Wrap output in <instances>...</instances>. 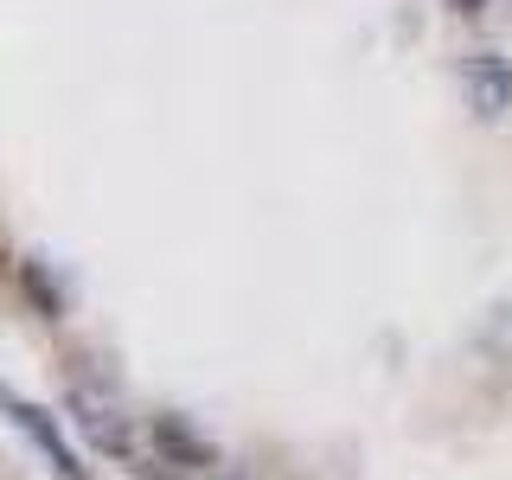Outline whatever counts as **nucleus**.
<instances>
[{
  "label": "nucleus",
  "mask_w": 512,
  "mask_h": 480,
  "mask_svg": "<svg viewBox=\"0 0 512 480\" xmlns=\"http://www.w3.org/2000/svg\"><path fill=\"white\" fill-rule=\"evenodd\" d=\"M71 410H77V423H84V436L103 448V455H128V423H122V410L109 404V397H96V391H77L71 397Z\"/></svg>",
  "instance_id": "3"
},
{
  "label": "nucleus",
  "mask_w": 512,
  "mask_h": 480,
  "mask_svg": "<svg viewBox=\"0 0 512 480\" xmlns=\"http://www.w3.org/2000/svg\"><path fill=\"white\" fill-rule=\"evenodd\" d=\"M455 7H461V13H480V7H487V0H455Z\"/></svg>",
  "instance_id": "5"
},
{
  "label": "nucleus",
  "mask_w": 512,
  "mask_h": 480,
  "mask_svg": "<svg viewBox=\"0 0 512 480\" xmlns=\"http://www.w3.org/2000/svg\"><path fill=\"white\" fill-rule=\"evenodd\" d=\"M160 448H173V455H180V461H192V468H205V461H212V448H205L199 436H192V429L180 423V416H167V423H160Z\"/></svg>",
  "instance_id": "4"
},
{
  "label": "nucleus",
  "mask_w": 512,
  "mask_h": 480,
  "mask_svg": "<svg viewBox=\"0 0 512 480\" xmlns=\"http://www.w3.org/2000/svg\"><path fill=\"white\" fill-rule=\"evenodd\" d=\"M461 90H468V109L474 116H506L512 109V64L500 52H474L468 64H461Z\"/></svg>",
  "instance_id": "2"
},
{
  "label": "nucleus",
  "mask_w": 512,
  "mask_h": 480,
  "mask_svg": "<svg viewBox=\"0 0 512 480\" xmlns=\"http://www.w3.org/2000/svg\"><path fill=\"white\" fill-rule=\"evenodd\" d=\"M0 410H7V423L20 429V436H26L32 448H39L45 461H52V474H58V480H90V474H84V461H77V448L64 442V429L52 423V410H45V404H32V397H13V391H0Z\"/></svg>",
  "instance_id": "1"
}]
</instances>
